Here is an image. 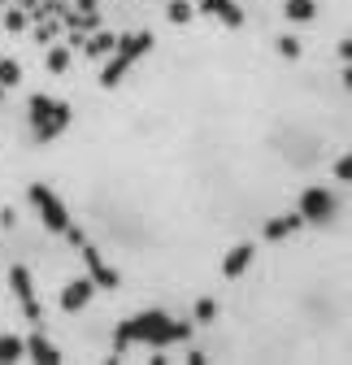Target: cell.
I'll list each match as a JSON object with an SVG mask.
<instances>
[{
    "mask_svg": "<svg viewBox=\"0 0 352 365\" xmlns=\"http://www.w3.org/2000/svg\"><path fill=\"white\" fill-rule=\"evenodd\" d=\"M213 313H217V304H213V300H200V304H196V317H200V322H209Z\"/></svg>",
    "mask_w": 352,
    "mask_h": 365,
    "instance_id": "44dd1931",
    "label": "cell"
},
{
    "mask_svg": "<svg viewBox=\"0 0 352 365\" xmlns=\"http://www.w3.org/2000/svg\"><path fill=\"white\" fill-rule=\"evenodd\" d=\"M0 101H5V87H0Z\"/></svg>",
    "mask_w": 352,
    "mask_h": 365,
    "instance_id": "cb8c5ba5",
    "label": "cell"
},
{
    "mask_svg": "<svg viewBox=\"0 0 352 365\" xmlns=\"http://www.w3.org/2000/svg\"><path fill=\"white\" fill-rule=\"evenodd\" d=\"M279 53L296 61V57H300V39H296V35H283V39H279Z\"/></svg>",
    "mask_w": 352,
    "mask_h": 365,
    "instance_id": "ffe728a7",
    "label": "cell"
},
{
    "mask_svg": "<svg viewBox=\"0 0 352 365\" xmlns=\"http://www.w3.org/2000/svg\"><path fill=\"white\" fill-rule=\"evenodd\" d=\"M92 292H96V283L87 279V274H83V279H74V283H66V292H61V309H66V313H78L87 300H92Z\"/></svg>",
    "mask_w": 352,
    "mask_h": 365,
    "instance_id": "ba28073f",
    "label": "cell"
},
{
    "mask_svg": "<svg viewBox=\"0 0 352 365\" xmlns=\"http://www.w3.org/2000/svg\"><path fill=\"white\" fill-rule=\"evenodd\" d=\"M335 178H339V182H352V153H343V157L335 161Z\"/></svg>",
    "mask_w": 352,
    "mask_h": 365,
    "instance_id": "d6986e66",
    "label": "cell"
},
{
    "mask_svg": "<svg viewBox=\"0 0 352 365\" xmlns=\"http://www.w3.org/2000/svg\"><path fill=\"white\" fill-rule=\"evenodd\" d=\"M9 287H14V296H18L22 313H26V322H39L43 309H39V300H35V279H31L26 265H14V269H9Z\"/></svg>",
    "mask_w": 352,
    "mask_h": 365,
    "instance_id": "8992f818",
    "label": "cell"
},
{
    "mask_svg": "<svg viewBox=\"0 0 352 365\" xmlns=\"http://www.w3.org/2000/svg\"><path fill=\"white\" fill-rule=\"evenodd\" d=\"M22 356H26V339L0 331V361H22Z\"/></svg>",
    "mask_w": 352,
    "mask_h": 365,
    "instance_id": "5bb4252c",
    "label": "cell"
},
{
    "mask_svg": "<svg viewBox=\"0 0 352 365\" xmlns=\"http://www.w3.org/2000/svg\"><path fill=\"white\" fill-rule=\"evenodd\" d=\"M78 252H83V261H87V279H92L96 287H118V269H109L105 257H100L92 244H87V240L78 244Z\"/></svg>",
    "mask_w": 352,
    "mask_h": 365,
    "instance_id": "52a82bcc",
    "label": "cell"
},
{
    "mask_svg": "<svg viewBox=\"0 0 352 365\" xmlns=\"http://www.w3.org/2000/svg\"><path fill=\"white\" fill-rule=\"evenodd\" d=\"M304 226V217L300 213H283V217H270L266 222V240H287V235H296Z\"/></svg>",
    "mask_w": 352,
    "mask_h": 365,
    "instance_id": "7c38bea8",
    "label": "cell"
},
{
    "mask_svg": "<svg viewBox=\"0 0 352 365\" xmlns=\"http://www.w3.org/2000/svg\"><path fill=\"white\" fill-rule=\"evenodd\" d=\"M26 113H31V140H35V144L57 140V135L70 126V105L57 101V96H43V91H39V96H31Z\"/></svg>",
    "mask_w": 352,
    "mask_h": 365,
    "instance_id": "7a4b0ae2",
    "label": "cell"
},
{
    "mask_svg": "<svg viewBox=\"0 0 352 365\" xmlns=\"http://www.w3.org/2000/svg\"><path fill=\"white\" fill-rule=\"evenodd\" d=\"M200 9L213 14V18H222L227 26H244V9L235 5V0H200Z\"/></svg>",
    "mask_w": 352,
    "mask_h": 365,
    "instance_id": "8fae6325",
    "label": "cell"
},
{
    "mask_svg": "<svg viewBox=\"0 0 352 365\" xmlns=\"http://www.w3.org/2000/svg\"><path fill=\"white\" fill-rule=\"evenodd\" d=\"M192 339V322H183V317H170L161 309H144L135 317H126V322L118 327L113 335V348H135V344H148V348H170V344H183Z\"/></svg>",
    "mask_w": 352,
    "mask_h": 365,
    "instance_id": "6da1fadb",
    "label": "cell"
},
{
    "mask_svg": "<svg viewBox=\"0 0 352 365\" xmlns=\"http://www.w3.org/2000/svg\"><path fill=\"white\" fill-rule=\"evenodd\" d=\"M304 222H314V226H326L335 217V196L326 187H304L300 192V209H296Z\"/></svg>",
    "mask_w": 352,
    "mask_h": 365,
    "instance_id": "5b68a950",
    "label": "cell"
},
{
    "mask_svg": "<svg viewBox=\"0 0 352 365\" xmlns=\"http://www.w3.org/2000/svg\"><path fill=\"white\" fill-rule=\"evenodd\" d=\"M283 18H287V22H314V18H318V5H314V0H287V5H283Z\"/></svg>",
    "mask_w": 352,
    "mask_h": 365,
    "instance_id": "4fadbf2b",
    "label": "cell"
},
{
    "mask_svg": "<svg viewBox=\"0 0 352 365\" xmlns=\"http://www.w3.org/2000/svg\"><path fill=\"white\" fill-rule=\"evenodd\" d=\"M343 83H348V96H352V66L343 70Z\"/></svg>",
    "mask_w": 352,
    "mask_h": 365,
    "instance_id": "603a6c76",
    "label": "cell"
},
{
    "mask_svg": "<svg viewBox=\"0 0 352 365\" xmlns=\"http://www.w3.org/2000/svg\"><path fill=\"white\" fill-rule=\"evenodd\" d=\"M22 83V66L18 61H0V87H18Z\"/></svg>",
    "mask_w": 352,
    "mask_h": 365,
    "instance_id": "2e32d148",
    "label": "cell"
},
{
    "mask_svg": "<svg viewBox=\"0 0 352 365\" xmlns=\"http://www.w3.org/2000/svg\"><path fill=\"white\" fill-rule=\"evenodd\" d=\"M165 14H170V22H174V26L192 22V5H187V0H170V9H165Z\"/></svg>",
    "mask_w": 352,
    "mask_h": 365,
    "instance_id": "e0dca14e",
    "label": "cell"
},
{
    "mask_svg": "<svg viewBox=\"0 0 352 365\" xmlns=\"http://www.w3.org/2000/svg\"><path fill=\"white\" fill-rule=\"evenodd\" d=\"M118 48V35H96V39H83V53L87 57H109Z\"/></svg>",
    "mask_w": 352,
    "mask_h": 365,
    "instance_id": "9a60e30c",
    "label": "cell"
},
{
    "mask_svg": "<svg viewBox=\"0 0 352 365\" xmlns=\"http://www.w3.org/2000/svg\"><path fill=\"white\" fill-rule=\"evenodd\" d=\"M339 57L352 66V35H348V39H339Z\"/></svg>",
    "mask_w": 352,
    "mask_h": 365,
    "instance_id": "7402d4cb",
    "label": "cell"
},
{
    "mask_svg": "<svg viewBox=\"0 0 352 365\" xmlns=\"http://www.w3.org/2000/svg\"><path fill=\"white\" fill-rule=\"evenodd\" d=\"M252 257H257V248H252V244H235V248L222 257V279H239V274L252 265Z\"/></svg>",
    "mask_w": 352,
    "mask_h": 365,
    "instance_id": "9c48e42d",
    "label": "cell"
},
{
    "mask_svg": "<svg viewBox=\"0 0 352 365\" xmlns=\"http://www.w3.org/2000/svg\"><path fill=\"white\" fill-rule=\"evenodd\" d=\"M26 196H31V205H35L39 222L48 226L53 235H66V231H70V209L57 200V192L48 187V182H31V187H26Z\"/></svg>",
    "mask_w": 352,
    "mask_h": 365,
    "instance_id": "277c9868",
    "label": "cell"
},
{
    "mask_svg": "<svg viewBox=\"0 0 352 365\" xmlns=\"http://www.w3.org/2000/svg\"><path fill=\"white\" fill-rule=\"evenodd\" d=\"M66 66H70V48H48V70L61 74Z\"/></svg>",
    "mask_w": 352,
    "mask_h": 365,
    "instance_id": "ac0fdd59",
    "label": "cell"
},
{
    "mask_svg": "<svg viewBox=\"0 0 352 365\" xmlns=\"http://www.w3.org/2000/svg\"><path fill=\"white\" fill-rule=\"evenodd\" d=\"M26 356H35V361H43V365H57V361H61V348L43 335V331H35V335L26 339Z\"/></svg>",
    "mask_w": 352,
    "mask_h": 365,
    "instance_id": "30bf717a",
    "label": "cell"
},
{
    "mask_svg": "<svg viewBox=\"0 0 352 365\" xmlns=\"http://www.w3.org/2000/svg\"><path fill=\"white\" fill-rule=\"evenodd\" d=\"M148 48H152V35H148V31H135V35L118 39V48L109 53V61H105V70H100V83H105V87H118V83L126 78V70L135 66Z\"/></svg>",
    "mask_w": 352,
    "mask_h": 365,
    "instance_id": "3957f363",
    "label": "cell"
}]
</instances>
